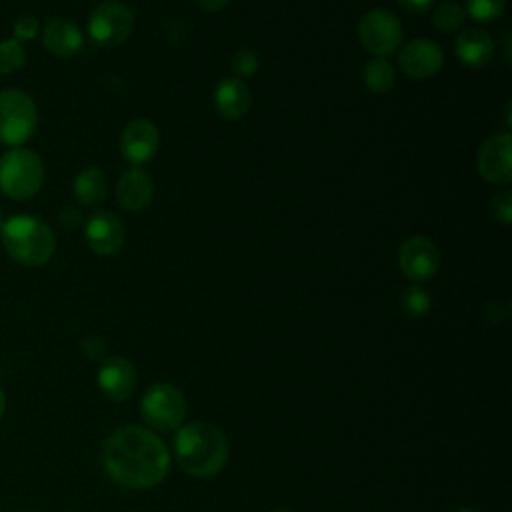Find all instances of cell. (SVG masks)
Segmentation results:
<instances>
[{
	"label": "cell",
	"mask_w": 512,
	"mask_h": 512,
	"mask_svg": "<svg viewBox=\"0 0 512 512\" xmlns=\"http://www.w3.org/2000/svg\"><path fill=\"white\" fill-rule=\"evenodd\" d=\"M106 474L130 490H146L164 480L170 452L154 432L142 426H122L112 432L102 450Z\"/></svg>",
	"instance_id": "1"
},
{
	"label": "cell",
	"mask_w": 512,
	"mask_h": 512,
	"mask_svg": "<svg viewBox=\"0 0 512 512\" xmlns=\"http://www.w3.org/2000/svg\"><path fill=\"white\" fill-rule=\"evenodd\" d=\"M174 454L186 474L208 478L224 468L228 460V440L214 424L192 422L178 428Z\"/></svg>",
	"instance_id": "2"
},
{
	"label": "cell",
	"mask_w": 512,
	"mask_h": 512,
	"mask_svg": "<svg viewBox=\"0 0 512 512\" xmlns=\"http://www.w3.org/2000/svg\"><path fill=\"white\" fill-rule=\"evenodd\" d=\"M0 238L6 254L28 268L46 264L56 250L54 230L34 214H14L4 220Z\"/></svg>",
	"instance_id": "3"
},
{
	"label": "cell",
	"mask_w": 512,
	"mask_h": 512,
	"mask_svg": "<svg viewBox=\"0 0 512 512\" xmlns=\"http://www.w3.org/2000/svg\"><path fill=\"white\" fill-rule=\"evenodd\" d=\"M44 184L42 158L24 146L6 150L0 156V192L10 200H28Z\"/></svg>",
	"instance_id": "4"
},
{
	"label": "cell",
	"mask_w": 512,
	"mask_h": 512,
	"mask_svg": "<svg viewBox=\"0 0 512 512\" xmlns=\"http://www.w3.org/2000/svg\"><path fill=\"white\" fill-rule=\"evenodd\" d=\"M38 128V108L30 94L18 88L0 90V144L24 146Z\"/></svg>",
	"instance_id": "5"
},
{
	"label": "cell",
	"mask_w": 512,
	"mask_h": 512,
	"mask_svg": "<svg viewBox=\"0 0 512 512\" xmlns=\"http://www.w3.org/2000/svg\"><path fill=\"white\" fill-rule=\"evenodd\" d=\"M140 412L156 430H178L186 416V398L176 386L154 382L140 400Z\"/></svg>",
	"instance_id": "6"
},
{
	"label": "cell",
	"mask_w": 512,
	"mask_h": 512,
	"mask_svg": "<svg viewBox=\"0 0 512 512\" xmlns=\"http://www.w3.org/2000/svg\"><path fill=\"white\" fill-rule=\"evenodd\" d=\"M134 28V14L132 10L118 2V0H108L98 4L90 18H88V34L90 38L104 48H112L128 40Z\"/></svg>",
	"instance_id": "7"
},
{
	"label": "cell",
	"mask_w": 512,
	"mask_h": 512,
	"mask_svg": "<svg viewBox=\"0 0 512 512\" xmlns=\"http://www.w3.org/2000/svg\"><path fill=\"white\" fill-rule=\"evenodd\" d=\"M358 38L370 54L378 58H386L400 48V42H402L400 20L384 8H374L360 18Z\"/></svg>",
	"instance_id": "8"
},
{
	"label": "cell",
	"mask_w": 512,
	"mask_h": 512,
	"mask_svg": "<svg viewBox=\"0 0 512 512\" xmlns=\"http://www.w3.org/2000/svg\"><path fill=\"white\" fill-rule=\"evenodd\" d=\"M398 266L414 284L430 280L440 266V252L426 236H410L398 248Z\"/></svg>",
	"instance_id": "9"
},
{
	"label": "cell",
	"mask_w": 512,
	"mask_h": 512,
	"mask_svg": "<svg viewBox=\"0 0 512 512\" xmlns=\"http://www.w3.org/2000/svg\"><path fill=\"white\" fill-rule=\"evenodd\" d=\"M480 176L492 184H508L512 180V140L510 132L488 136L476 156Z\"/></svg>",
	"instance_id": "10"
},
{
	"label": "cell",
	"mask_w": 512,
	"mask_h": 512,
	"mask_svg": "<svg viewBox=\"0 0 512 512\" xmlns=\"http://www.w3.org/2000/svg\"><path fill=\"white\" fill-rule=\"evenodd\" d=\"M398 64L406 76L426 80L440 72L444 64V54L436 42L428 38H414L402 46Z\"/></svg>",
	"instance_id": "11"
},
{
	"label": "cell",
	"mask_w": 512,
	"mask_h": 512,
	"mask_svg": "<svg viewBox=\"0 0 512 512\" xmlns=\"http://www.w3.org/2000/svg\"><path fill=\"white\" fill-rule=\"evenodd\" d=\"M158 146H160L158 128L146 118H136L128 122L120 134V152L134 166H140L152 160L154 154L158 152Z\"/></svg>",
	"instance_id": "12"
},
{
	"label": "cell",
	"mask_w": 512,
	"mask_h": 512,
	"mask_svg": "<svg viewBox=\"0 0 512 512\" xmlns=\"http://www.w3.org/2000/svg\"><path fill=\"white\" fill-rule=\"evenodd\" d=\"M86 244L94 254H116L124 244V226L114 212L100 210L92 214L84 226Z\"/></svg>",
	"instance_id": "13"
},
{
	"label": "cell",
	"mask_w": 512,
	"mask_h": 512,
	"mask_svg": "<svg viewBox=\"0 0 512 512\" xmlns=\"http://www.w3.org/2000/svg\"><path fill=\"white\" fill-rule=\"evenodd\" d=\"M96 382L100 392L114 402L126 400L136 386V370L124 356H108L102 360Z\"/></svg>",
	"instance_id": "14"
},
{
	"label": "cell",
	"mask_w": 512,
	"mask_h": 512,
	"mask_svg": "<svg viewBox=\"0 0 512 512\" xmlns=\"http://www.w3.org/2000/svg\"><path fill=\"white\" fill-rule=\"evenodd\" d=\"M42 44L52 56L70 58L82 48L84 38L74 20L52 18L42 28Z\"/></svg>",
	"instance_id": "15"
},
{
	"label": "cell",
	"mask_w": 512,
	"mask_h": 512,
	"mask_svg": "<svg viewBox=\"0 0 512 512\" xmlns=\"http://www.w3.org/2000/svg\"><path fill=\"white\" fill-rule=\"evenodd\" d=\"M454 52L464 66L482 68L494 56V40L486 30L478 26H468L456 36Z\"/></svg>",
	"instance_id": "16"
},
{
	"label": "cell",
	"mask_w": 512,
	"mask_h": 512,
	"mask_svg": "<svg viewBox=\"0 0 512 512\" xmlns=\"http://www.w3.org/2000/svg\"><path fill=\"white\" fill-rule=\"evenodd\" d=\"M154 194V184L152 178L146 170L132 166L126 172L120 174L118 182H116V196L118 202L126 208V210H142L150 204Z\"/></svg>",
	"instance_id": "17"
},
{
	"label": "cell",
	"mask_w": 512,
	"mask_h": 512,
	"mask_svg": "<svg viewBox=\"0 0 512 512\" xmlns=\"http://www.w3.org/2000/svg\"><path fill=\"white\" fill-rule=\"evenodd\" d=\"M250 90L236 76L222 78L214 90V106L224 120H240L250 108Z\"/></svg>",
	"instance_id": "18"
},
{
	"label": "cell",
	"mask_w": 512,
	"mask_h": 512,
	"mask_svg": "<svg viewBox=\"0 0 512 512\" xmlns=\"http://www.w3.org/2000/svg\"><path fill=\"white\" fill-rule=\"evenodd\" d=\"M72 190L82 206H96L108 194V176L98 166H88L74 178Z\"/></svg>",
	"instance_id": "19"
},
{
	"label": "cell",
	"mask_w": 512,
	"mask_h": 512,
	"mask_svg": "<svg viewBox=\"0 0 512 512\" xmlns=\"http://www.w3.org/2000/svg\"><path fill=\"white\" fill-rule=\"evenodd\" d=\"M362 80H364V86L370 92L384 94V92H388L394 86L396 72H394L392 64L386 58L374 56L372 60L366 62V66L362 70Z\"/></svg>",
	"instance_id": "20"
},
{
	"label": "cell",
	"mask_w": 512,
	"mask_h": 512,
	"mask_svg": "<svg viewBox=\"0 0 512 512\" xmlns=\"http://www.w3.org/2000/svg\"><path fill=\"white\" fill-rule=\"evenodd\" d=\"M466 16H468L466 8L460 2L448 0V2H442L434 10L432 20H434L438 30H442V32H456V30H460L464 26Z\"/></svg>",
	"instance_id": "21"
},
{
	"label": "cell",
	"mask_w": 512,
	"mask_h": 512,
	"mask_svg": "<svg viewBox=\"0 0 512 512\" xmlns=\"http://www.w3.org/2000/svg\"><path fill=\"white\" fill-rule=\"evenodd\" d=\"M430 306H432L430 292L420 284L408 286L400 296V308L408 318H414V320L422 318L430 310Z\"/></svg>",
	"instance_id": "22"
},
{
	"label": "cell",
	"mask_w": 512,
	"mask_h": 512,
	"mask_svg": "<svg viewBox=\"0 0 512 512\" xmlns=\"http://www.w3.org/2000/svg\"><path fill=\"white\" fill-rule=\"evenodd\" d=\"M26 64V52L16 38L0 40V76L14 74Z\"/></svg>",
	"instance_id": "23"
},
{
	"label": "cell",
	"mask_w": 512,
	"mask_h": 512,
	"mask_svg": "<svg viewBox=\"0 0 512 512\" xmlns=\"http://www.w3.org/2000/svg\"><path fill=\"white\" fill-rule=\"evenodd\" d=\"M466 14L476 22H490L496 20L504 8L506 0H466Z\"/></svg>",
	"instance_id": "24"
},
{
	"label": "cell",
	"mask_w": 512,
	"mask_h": 512,
	"mask_svg": "<svg viewBox=\"0 0 512 512\" xmlns=\"http://www.w3.org/2000/svg\"><path fill=\"white\" fill-rule=\"evenodd\" d=\"M230 68L236 74V78L244 80L246 76H252L260 68V58L250 48H240L230 58Z\"/></svg>",
	"instance_id": "25"
},
{
	"label": "cell",
	"mask_w": 512,
	"mask_h": 512,
	"mask_svg": "<svg viewBox=\"0 0 512 512\" xmlns=\"http://www.w3.org/2000/svg\"><path fill=\"white\" fill-rule=\"evenodd\" d=\"M12 32H14V38L22 44V42H30L34 40L38 34H40V22L36 16L32 14H22L14 20V26H12Z\"/></svg>",
	"instance_id": "26"
},
{
	"label": "cell",
	"mask_w": 512,
	"mask_h": 512,
	"mask_svg": "<svg viewBox=\"0 0 512 512\" xmlns=\"http://www.w3.org/2000/svg\"><path fill=\"white\" fill-rule=\"evenodd\" d=\"M490 210L498 222L510 224L512 222V192L502 190V192L494 194L492 202H490Z\"/></svg>",
	"instance_id": "27"
},
{
	"label": "cell",
	"mask_w": 512,
	"mask_h": 512,
	"mask_svg": "<svg viewBox=\"0 0 512 512\" xmlns=\"http://www.w3.org/2000/svg\"><path fill=\"white\" fill-rule=\"evenodd\" d=\"M82 350L90 360H100L106 352V344L100 336H88L82 340Z\"/></svg>",
	"instance_id": "28"
},
{
	"label": "cell",
	"mask_w": 512,
	"mask_h": 512,
	"mask_svg": "<svg viewBox=\"0 0 512 512\" xmlns=\"http://www.w3.org/2000/svg\"><path fill=\"white\" fill-rule=\"evenodd\" d=\"M406 12H410V14H422V12H426L430 6H432V2L434 0H396Z\"/></svg>",
	"instance_id": "29"
},
{
	"label": "cell",
	"mask_w": 512,
	"mask_h": 512,
	"mask_svg": "<svg viewBox=\"0 0 512 512\" xmlns=\"http://www.w3.org/2000/svg\"><path fill=\"white\" fill-rule=\"evenodd\" d=\"M60 224L64 228H76L80 224V212L72 206H66L60 210Z\"/></svg>",
	"instance_id": "30"
},
{
	"label": "cell",
	"mask_w": 512,
	"mask_h": 512,
	"mask_svg": "<svg viewBox=\"0 0 512 512\" xmlns=\"http://www.w3.org/2000/svg\"><path fill=\"white\" fill-rule=\"evenodd\" d=\"M196 4L204 12H220L230 4V0H196Z\"/></svg>",
	"instance_id": "31"
},
{
	"label": "cell",
	"mask_w": 512,
	"mask_h": 512,
	"mask_svg": "<svg viewBox=\"0 0 512 512\" xmlns=\"http://www.w3.org/2000/svg\"><path fill=\"white\" fill-rule=\"evenodd\" d=\"M4 410H6V396H4V392H2V388H0V418H2Z\"/></svg>",
	"instance_id": "32"
},
{
	"label": "cell",
	"mask_w": 512,
	"mask_h": 512,
	"mask_svg": "<svg viewBox=\"0 0 512 512\" xmlns=\"http://www.w3.org/2000/svg\"><path fill=\"white\" fill-rule=\"evenodd\" d=\"M458 512H476V510H472V508H462V510H458Z\"/></svg>",
	"instance_id": "33"
},
{
	"label": "cell",
	"mask_w": 512,
	"mask_h": 512,
	"mask_svg": "<svg viewBox=\"0 0 512 512\" xmlns=\"http://www.w3.org/2000/svg\"><path fill=\"white\" fill-rule=\"evenodd\" d=\"M272 512H290V510H286V508H278V510H272Z\"/></svg>",
	"instance_id": "34"
},
{
	"label": "cell",
	"mask_w": 512,
	"mask_h": 512,
	"mask_svg": "<svg viewBox=\"0 0 512 512\" xmlns=\"http://www.w3.org/2000/svg\"><path fill=\"white\" fill-rule=\"evenodd\" d=\"M2 224H4V218H2V210H0V228H2Z\"/></svg>",
	"instance_id": "35"
}]
</instances>
